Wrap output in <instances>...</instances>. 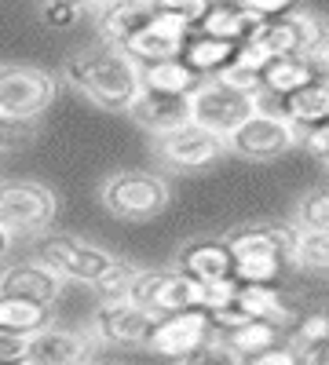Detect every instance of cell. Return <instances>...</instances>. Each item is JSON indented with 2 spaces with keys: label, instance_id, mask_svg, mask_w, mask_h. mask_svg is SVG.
<instances>
[{
  "label": "cell",
  "instance_id": "1",
  "mask_svg": "<svg viewBox=\"0 0 329 365\" xmlns=\"http://www.w3.org/2000/svg\"><path fill=\"white\" fill-rule=\"evenodd\" d=\"M66 81L84 99H92L96 106H103L110 113H128L132 103L139 99V91H143L139 66L110 44L77 51L66 63Z\"/></svg>",
  "mask_w": 329,
  "mask_h": 365
},
{
  "label": "cell",
  "instance_id": "2",
  "mask_svg": "<svg viewBox=\"0 0 329 365\" xmlns=\"http://www.w3.org/2000/svg\"><path fill=\"white\" fill-rule=\"evenodd\" d=\"M59 216V197L37 179H0V230L15 237H41Z\"/></svg>",
  "mask_w": 329,
  "mask_h": 365
},
{
  "label": "cell",
  "instance_id": "3",
  "mask_svg": "<svg viewBox=\"0 0 329 365\" xmlns=\"http://www.w3.org/2000/svg\"><path fill=\"white\" fill-rule=\"evenodd\" d=\"M103 205L113 220H125V223H146L161 216L172 201L168 182L154 172H143V168H121L106 175L103 190H99Z\"/></svg>",
  "mask_w": 329,
  "mask_h": 365
},
{
  "label": "cell",
  "instance_id": "4",
  "mask_svg": "<svg viewBox=\"0 0 329 365\" xmlns=\"http://www.w3.org/2000/svg\"><path fill=\"white\" fill-rule=\"evenodd\" d=\"M187 106H191V125L220 139H231L256 113V91H238L220 77H205L187 96Z\"/></svg>",
  "mask_w": 329,
  "mask_h": 365
},
{
  "label": "cell",
  "instance_id": "5",
  "mask_svg": "<svg viewBox=\"0 0 329 365\" xmlns=\"http://www.w3.org/2000/svg\"><path fill=\"white\" fill-rule=\"evenodd\" d=\"M59 81L37 66H0V125H29L55 103Z\"/></svg>",
  "mask_w": 329,
  "mask_h": 365
},
{
  "label": "cell",
  "instance_id": "6",
  "mask_svg": "<svg viewBox=\"0 0 329 365\" xmlns=\"http://www.w3.org/2000/svg\"><path fill=\"white\" fill-rule=\"evenodd\" d=\"M117 259L92 241H81L74 234H51V237H41V256L37 263H44L51 274H59L63 282H77V285H99L106 274L117 267Z\"/></svg>",
  "mask_w": 329,
  "mask_h": 365
},
{
  "label": "cell",
  "instance_id": "7",
  "mask_svg": "<svg viewBox=\"0 0 329 365\" xmlns=\"http://www.w3.org/2000/svg\"><path fill=\"white\" fill-rule=\"evenodd\" d=\"M125 296L151 318H168V314H183V311L201 307V285L191 282L187 274H179L176 267L172 270L139 267Z\"/></svg>",
  "mask_w": 329,
  "mask_h": 365
},
{
  "label": "cell",
  "instance_id": "8",
  "mask_svg": "<svg viewBox=\"0 0 329 365\" xmlns=\"http://www.w3.org/2000/svg\"><path fill=\"white\" fill-rule=\"evenodd\" d=\"M300 143L296 128L282 117H271V113H253L242 128H238L231 139H227V154H238L246 161H275L282 154Z\"/></svg>",
  "mask_w": 329,
  "mask_h": 365
},
{
  "label": "cell",
  "instance_id": "9",
  "mask_svg": "<svg viewBox=\"0 0 329 365\" xmlns=\"http://www.w3.org/2000/svg\"><path fill=\"white\" fill-rule=\"evenodd\" d=\"M223 154H227V139L205 132L198 125H183L158 139V158L172 172H201L208 165H216Z\"/></svg>",
  "mask_w": 329,
  "mask_h": 365
},
{
  "label": "cell",
  "instance_id": "10",
  "mask_svg": "<svg viewBox=\"0 0 329 365\" xmlns=\"http://www.w3.org/2000/svg\"><path fill=\"white\" fill-rule=\"evenodd\" d=\"M154 322L158 318H151L143 307H136L128 296L99 299L92 332L99 344H110V347H146V336H151Z\"/></svg>",
  "mask_w": 329,
  "mask_h": 365
},
{
  "label": "cell",
  "instance_id": "11",
  "mask_svg": "<svg viewBox=\"0 0 329 365\" xmlns=\"http://www.w3.org/2000/svg\"><path fill=\"white\" fill-rule=\"evenodd\" d=\"M205 340H213V325H208V314L198 307V311L158 318L154 329H151V336H146V351L158 354V358L179 361L183 354H191L194 347H201Z\"/></svg>",
  "mask_w": 329,
  "mask_h": 365
},
{
  "label": "cell",
  "instance_id": "12",
  "mask_svg": "<svg viewBox=\"0 0 329 365\" xmlns=\"http://www.w3.org/2000/svg\"><path fill=\"white\" fill-rule=\"evenodd\" d=\"M63 285L66 282L37 259L8 263L0 270V296H19V299H29V303H41V307H55L59 296H63Z\"/></svg>",
  "mask_w": 329,
  "mask_h": 365
},
{
  "label": "cell",
  "instance_id": "13",
  "mask_svg": "<svg viewBox=\"0 0 329 365\" xmlns=\"http://www.w3.org/2000/svg\"><path fill=\"white\" fill-rule=\"evenodd\" d=\"M223 241H227L231 256L260 252V256H275L289 263L296 249V227L293 223H246V227H234Z\"/></svg>",
  "mask_w": 329,
  "mask_h": 365
},
{
  "label": "cell",
  "instance_id": "14",
  "mask_svg": "<svg viewBox=\"0 0 329 365\" xmlns=\"http://www.w3.org/2000/svg\"><path fill=\"white\" fill-rule=\"evenodd\" d=\"M231 267H234L231 249H227V241H220V237H194L176 256V270L187 274V278L198 282V285L231 278Z\"/></svg>",
  "mask_w": 329,
  "mask_h": 365
},
{
  "label": "cell",
  "instance_id": "15",
  "mask_svg": "<svg viewBox=\"0 0 329 365\" xmlns=\"http://www.w3.org/2000/svg\"><path fill=\"white\" fill-rule=\"evenodd\" d=\"M34 365H84L92 358V336L88 332H77V329H44L29 340V354H26Z\"/></svg>",
  "mask_w": 329,
  "mask_h": 365
},
{
  "label": "cell",
  "instance_id": "16",
  "mask_svg": "<svg viewBox=\"0 0 329 365\" xmlns=\"http://www.w3.org/2000/svg\"><path fill=\"white\" fill-rule=\"evenodd\" d=\"M318 81H329L318 58H300V55H282V58H271L267 70L260 73V88L263 96L271 99H285L293 91H300L308 84H318Z\"/></svg>",
  "mask_w": 329,
  "mask_h": 365
},
{
  "label": "cell",
  "instance_id": "17",
  "mask_svg": "<svg viewBox=\"0 0 329 365\" xmlns=\"http://www.w3.org/2000/svg\"><path fill=\"white\" fill-rule=\"evenodd\" d=\"M128 117L136 120V125L143 132H151L154 139L176 132L191 125V106L183 96H154V91H139V99L132 103Z\"/></svg>",
  "mask_w": 329,
  "mask_h": 365
},
{
  "label": "cell",
  "instance_id": "18",
  "mask_svg": "<svg viewBox=\"0 0 329 365\" xmlns=\"http://www.w3.org/2000/svg\"><path fill=\"white\" fill-rule=\"evenodd\" d=\"M278 117L289 120L300 139L308 132H315L318 125H325V120H329V88H325V81L308 84L300 91H293V96L278 99Z\"/></svg>",
  "mask_w": 329,
  "mask_h": 365
},
{
  "label": "cell",
  "instance_id": "19",
  "mask_svg": "<svg viewBox=\"0 0 329 365\" xmlns=\"http://www.w3.org/2000/svg\"><path fill=\"white\" fill-rule=\"evenodd\" d=\"M260 26H263V19H256L246 4H208V11L194 34L231 41V44H246L249 37H256Z\"/></svg>",
  "mask_w": 329,
  "mask_h": 365
},
{
  "label": "cell",
  "instance_id": "20",
  "mask_svg": "<svg viewBox=\"0 0 329 365\" xmlns=\"http://www.w3.org/2000/svg\"><path fill=\"white\" fill-rule=\"evenodd\" d=\"M103 15V44L125 48L136 34H143L154 19V0H128V4H110L99 11Z\"/></svg>",
  "mask_w": 329,
  "mask_h": 365
},
{
  "label": "cell",
  "instance_id": "21",
  "mask_svg": "<svg viewBox=\"0 0 329 365\" xmlns=\"http://www.w3.org/2000/svg\"><path fill=\"white\" fill-rule=\"evenodd\" d=\"M238 311H242L249 322L275 325L278 332L296 322L293 307L282 299V292L275 285H238Z\"/></svg>",
  "mask_w": 329,
  "mask_h": 365
},
{
  "label": "cell",
  "instance_id": "22",
  "mask_svg": "<svg viewBox=\"0 0 329 365\" xmlns=\"http://www.w3.org/2000/svg\"><path fill=\"white\" fill-rule=\"evenodd\" d=\"M234 51H238V44H231V41H216V37H205V34H191L187 44H183V51H179V63L205 81V77L223 73V70L234 63Z\"/></svg>",
  "mask_w": 329,
  "mask_h": 365
},
{
  "label": "cell",
  "instance_id": "23",
  "mask_svg": "<svg viewBox=\"0 0 329 365\" xmlns=\"http://www.w3.org/2000/svg\"><path fill=\"white\" fill-rule=\"evenodd\" d=\"M55 311L41 307V303H29L19 296H0V332L4 336H22V340H34L37 332L51 329Z\"/></svg>",
  "mask_w": 329,
  "mask_h": 365
},
{
  "label": "cell",
  "instance_id": "24",
  "mask_svg": "<svg viewBox=\"0 0 329 365\" xmlns=\"http://www.w3.org/2000/svg\"><path fill=\"white\" fill-rule=\"evenodd\" d=\"M282 22L289 26V37H293V55L300 58H318L322 48L329 44V22L308 8H293L282 15Z\"/></svg>",
  "mask_w": 329,
  "mask_h": 365
},
{
  "label": "cell",
  "instance_id": "25",
  "mask_svg": "<svg viewBox=\"0 0 329 365\" xmlns=\"http://www.w3.org/2000/svg\"><path fill=\"white\" fill-rule=\"evenodd\" d=\"M139 84H143V91H154V96H183L187 99L201 84V77L191 73L179 58H168V63L139 66Z\"/></svg>",
  "mask_w": 329,
  "mask_h": 365
},
{
  "label": "cell",
  "instance_id": "26",
  "mask_svg": "<svg viewBox=\"0 0 329 365\" xmlns=\"http://www.w3.org/2000/svg\"><path fill=\"white\" fill-rule=\"evenodd\" d=\"M289 263L311 274H329V230H296V249Z\"/></svg>",
  "mask_w": 329,
  "mask_h": 365
},
{
  "label": "cell",
  "instance_id": "27",
  "mask_svg": "<svg viewBox=\"0 0 329 365\" xmlns=\"http://www.w3.org/2000/svg\"><path fill=\"white\" fill-rule=\"evenodd\" d=\"M282 340V332L275 329V325H263V322H246V325H238L231 336L223 340L238 358H253V354H260V351H267V347H275Z\"/></svg>",
  "mask_w": 329,
  "mask_h": 365
},
{
  "label": "cell",
  "instance_id": "28",
  "mask_svg": "<svg viewBox=\"0 0 329 365\" xmlns=\"http://www.w3.org/2000/svg\"><path fill=\"white\" fill-rule=\"evenodd\" d=\"M325 344H329V314L325 311H315V314H308V318H300V322L293 325L289 347L296 354H311V351H318Z\"/></svg>",
  "mask_w": 329,
  "mask_h": 365
},
{
  "label": "cell",
  "instance_id": "29",
  "mask_svg": "<svg viewBox=\"0 0 329 365\" xmlns=\"http://www.w3.org/2000/svg\"><path fill=\"white\" fill-rule=\"evenodd\" d=\"M296 230H329V187H318L296 201Z\"/></svg>",
  "mask_w": 329,
  "mask_h": 365
},
{
  "label": "cell",
  "instance_id": "30",
  "mask_svg": "<svg viewBox=\"0 0 329 365\" xmlns=\"http://www.w3.org/2000/svg\"><path fill=\"white\" fill-rule=\"evenodd\" d=\"M238 307V282L234 278H220V282H208L201 285V311L205 314H220Z\"/></svg>",
  "mask_w": 329,
  "mask_h": 365
},
{
  "label": "cell",
  "instance_id": "31",
  "mask_svg": "<svg viewBox=\"0 0 329 365\" xmlns=\"http://www.w3.org/2000/svg\"><path fill=\"white\" fill-rule=\"evenodd\" d=\"M176 365H242V358H238L223 340H205L201 347H194L191 354H183Z\"/></svg>",
  "mask_w": 329,
  "mask_h": 365
},
{
  "label": "cell",
  "instance_id": "32",
  "mask_svg": "<svg viewBox=\"0 0 329 365\" xmlns=\"http://www.w3.org/2000/svg\"><path fill=\"white\" fill-rule=\"evenodd\" d=\"M158 4L176 19V22H183L187 29H198L205 11H208V0H158Z\"/></svg>",
  "mask_w": 329,
  "mask_h": 365
},
{
  "label": "cell",
  "instance_id": "33",
  "mask_svg": "<svg viewBox=\"0 0 329 365\" xmlns=\"http://www.w3.org/2000/svg\"><path fill=\"white\" fill-rule=\"evenodd\" d=\"M84 11H88V8H81V4H44V8H41V19H44L51 29H70Z\"/></svg>",
  "mask_w": 329,
  "mask_h": 365
},
{
  "label": "cell",
  "instance_id": "34",
  "mask_svg": "<svg viewBox=\"0 0 329 365\" xmlns=\"http://www.w3.org/2000/svg\"><path fill=\"white\" fill-rule=\"evenodd\" d=\"M242 365H300V354H296L289 344H275L253 358H242Z\"/></svg>",
  "mask_w": 329,
  "mask_h": 365
},
{
  "label": "cell",
  "instance_id": "35",
  "mask_svg": "<svg viewBox=\"0 0 329 365\" xmlns=\"http://www.w3.org/2000/svg\"><path fill=\"white\" fill-rule=\"evenodd\" d=\"M300 143L311 150V154H315L322 165H325V161H329V120H325V125H318L315 132H308Z\"/></svg>",
  "mask_w": 329,
  "mask_h": 365
},
{
  "label": "cell",
  "instance_id": "36",
  "mask_svg": "<svg viewBox=\"0 0 329 365\" xmlns=\"http://www.w3.org/2000/svg\"><path fill=\"white\" fill-rule=\"evenodd\" d=\"M26 354H29V340H22V336H4V332H0V365L22 361Z\"/></svg>",
  "mask_w": 329,
  "mask_h": 365
},
{
  "label": "cell",
  "instance_id": "37",
  "mask_svg": "<svg viewBox=\"0 0 329 365\" xmlns=\"http://www.w3.org/2000/svg\"><path fill=\"white\" fill-rule=\"evenodd\" d=\"M300 365H329V344L311 351V354H300Z\"/></svg>",
  "mask_w": 329,
  "mask_h": 365
},
{
  "label": "cell",
  "instance_id": "38",
  "mask_svg": "<svg viewBox=\"0 0 329 365\" xmlns=\"http://www.w3.org/2000/svg\"><path fill=\"white\" fill-rule=\"evenodd\" d=\"M8 249H11V237H8L4 230H0V259H4V256H8Z\"/></svg>",
  "mask_w": 329,
  "mask_h": 365
},
{
  "label": "cell",
  "instance_id": "39",
  "mask_svg": "<svg viewBox=\"0 0 329 365\" xmlns=\"http://www.w3.org/2000/svg\"><path fill=\"white\" fill-rule=\"evenodd\" d=\"M318 63H322V70H325V77H329V44L322 48V55H318Z\"/></svg>",
  "mask_w": 329,
  "mask_h": 365
},
{
  "label": "cell",
  "instance_id": "40",
  "mask_svg": "<svg viewBox=\"0 0 329 365\" xmlns=\"http://www.w3.org/2000/svg\"><path fill=\"white\" fill-rule=\"evenodd\" d=\"M84 365H117V361H96V358H88Z\"/></svg>",
  "mask_w": 329,
  "mask_h": 365
},
{
  "label": "cell",
  "instance_id": "41",
  "mask_svg": "<svg viewBox=\"0 0 329 365\" xmlns=\"http://www.w3.org/2000/svg\"><path fill=\"white\" fill-rule=\"evenodd\" d=\"M8 365H34V361H29V358H22V361H8Z\"/></svg>",
  "mask_w": 329,
  "mask_h": 365
},
{
  "label": "cell",
  "instance_id": "42",
  "mask_svg": "<svg viewBox=\"0 0 329 365\" xmlns=\"http://www.w3.org/2000/svg\"><path fill=\"white\" fill-rule=\"evenodd\" d=\"M325 172H329V161H325Z\"/></svg>",
  "mask_w": 329,
  "mask_h": 365
},
{
  "label": "cell",
  "instance_id": "43",
  "mask_svg": "<svg viewBox=\"0 0 329 365\" xmlns=\"http://www.w3.org/2000/svg\"><path fill=\"white\" fill-rule=\"evenodd\" d=\"M325 88H329V81H325Z\"/></svg>",
  "mask_w": 329,
  "mask_h": 365
}]
</instances>
